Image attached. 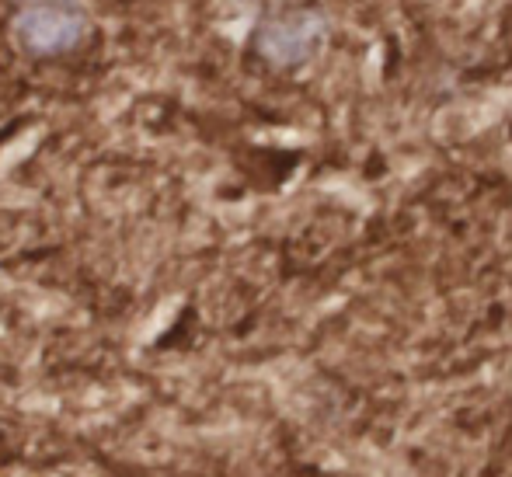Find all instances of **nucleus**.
<instances>
[{
  "instance_id": "f257e3e1",
  "label": "nucleus",
  "mask_w": 512,
  "mask_h": 477,
  "mask_svg": "<svg viewBox=\"0 0 512 477\" xmlns=\"http://www.w3.org/2000/svg\"><path fill=\"white\" fill-rule=\"evenodd\" d=\"M14 35L35 56L67 53L88 35V7L81 0H21Z\"/></svg>"
},
{
  "instance_id": "f03ea898",
  "label": "nucleus",
  "mask_w": 512,
  "mask_h": 477,
  "mask_svg": "<svg viewBox=\"0 0 512 477\" xmlns=\"http://www.w3.org/2000/svg\"><path fill=\"white\" fill-rule=\"evenodd\" d=\"M321 42V21L314 14H279L258 32V46L276 63H300Z\"/></svg>"
}]
</instances>
